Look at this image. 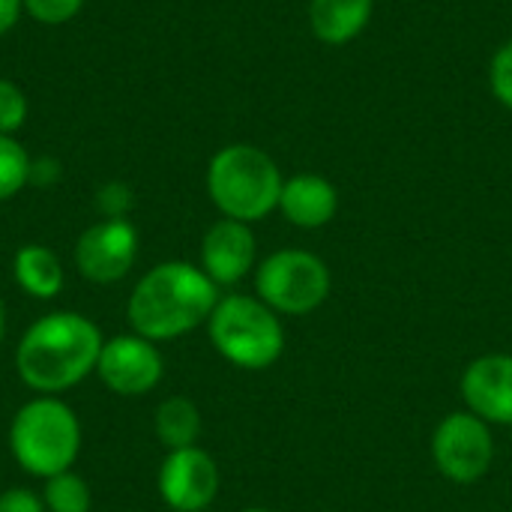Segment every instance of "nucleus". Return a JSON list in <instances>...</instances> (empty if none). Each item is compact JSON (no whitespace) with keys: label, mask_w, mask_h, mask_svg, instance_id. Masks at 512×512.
<instances>
[{"label":"nucleus","mask_w":512,"mask_h":512,"mask_svg":"<svg viewBox=\"0 0 512 512\" xmlns=\"http://www.w3.org/2000/svg\"><path fill=\"white\" fill-rule=\"evenodd\" d=\"M102 342V330L87 315L48 312L24 330L15 348V372L39 396L66 393L96 372Z\"/></svg>","instance_id":"nucleus-1"},{"label":"nucleus","mask_w":512,"mask_h":512,"mask_svg":"<svg viewBox=\"0 0 512 512\" xmlns=\"http://www.w3.org/2000/svg\"><path fill=\"white\" fill-rule=\"evenodd\" d=\"M219 303V285L189 261L150 267L132 288L126 321L132 333L150 342L180 339L210 321Z\"/></svg>","instance_id":"nucleus-2"},{"label":"nucleus","mask_w":512,"mask_h":512,"mask_svg":"<svg viewBox=\"0 0 512 512\" xmlns=\"http://www.w3.org/2000/svg\"><path fill=\"white\" fill-rule=\"evenodd\" d=\"M282 171L270 153L252 144H228L207 165V195L225 219L261 222L279 210Z\"/></svg>","instance_id":"nucleus-3"},{"label":"nucleus","mask_w":512,"mask_h":512,"mask_svg":"<svg viewBox=\"0 0 512 512\" xmlns=\"http://www.w3.org/2000/svg\"><path fill=\"white\" fill-rule=\"evenodd\" d=\"M9 453L30 477L48 480L72 471L81 453V423L57 396H36L9 423Z\"/></svg>","instance_id":"nucleus-4"},{"label":"nucleus","mask_w":512,"mask_h":512,"mask_svg":"<svg viewBox=\"0 0 512 512\" xmlns=\"http://www.w3.org/2000/svg\"><path fill=\"white\" fill-rule=\"evenodd\" d=\"M207 333L219 357L246 372L270 369L285 351V327L279 315L249 294L219 297Z\"/></svg>","instance_id":"nucleus-5"},{"label":"nucleus","mask_w":512,"mask_h":512,"mask_svg":"<svg viewBox=\"0 0 512 512\" xmlns=\"http://www.w3.org/2000/svg\"><path fill=\"white\" fill-rule=\"evenodd\" d=\"M333 276L324 258L306 249H279L255 270V297L276 315H312L330 297Z\"/></svg>","instance_id":"nucleus-6"},{"label":"nucleus","mask_w":512,"mask_h":512,"mask_svg":"<svg viewBox=\"0 0 512 512\" xmlns=\"http://www.w3.org/2000/svg\"><path fill=\"white\" fill-rule=\"evenodd\" d=\"M432 462L450 483H480L495 462L492 426L471 411L447 414L432 432Z\"/></svg>","instance_id":"nucleus-7"},{"label":"nucleus","mask_w":512,"mask_h":512,"mask_svg":"<svg viewBox=\"0 0 512 512\" xmlns=\"http://www.w3.org/2000/svg\"><path fill=\"white\" fill-rule=\"evenodd\" d=\"M96 375L111 393H117L123 399L147 396L159 387V381L165 375V357L156 342H150L138 333L111 336L102 342V351L96 360Z\"/></svg>","instance_id":"nucleus-8"},{"label":"nucleus","mask_w":512,"mask_h":512,"mask_svg":"<svg viewBox=\"0 0 512 512\" xmlns=\"http://www.w3.org/2000/svg\"><path fill=\"white\" fill-rule=\"evenodd\" d=\"M138 258V231L129 219H102L81 231L75 267L93 285H114L129 276Z\"/></svg>","instance_id":"nucleus-9"},{"label":"nucleus","mask_w":512,"mask_h":512,"mask_svg":"<svg viewBox=\"0 0 512 512\" xmlns=\"http://www.w3.org/2000/svg\"><path fill=\"white\" fill-rule=\"evenodd\" d=\"M219 483L222 477L216 459L198 444L171 450L156 477L162 501L174 512L210 510L219 495Z\"/></svg>","instance_id":"nucleus-10"},{"label":"nucleus","mask_w":512,"mask_h":512,"mask_svg":"<svg viewBox=\"0 0 512 512\" xmlns=\"http://www.w3.org/2000/svg\"><path fill=\"white\" fill-rule=\"evenodd\" d=\"M465 411L489 426H512V354H483L471 360L459 381Z\"/></svg>","instance_id":"nucleus-11"},{"label":"nucleus","mask_w":512,"mask_h":512,"mask_svg":"<svg viewBox=\"0 0 512 512\" xmlns=\"http://www.w3.org/2000/svg\"><path fill=\"white\" fill-rule=\"evenodd\" d=\"M258 258V240L252 234V225L237 219H219L207 228L201 240V270L219 285L231 288L243 282L255 270Z\"/></svg>","instance_id":"nucleus-12"},{"label":"nucleus","mask_w":512,"mask_h":512,"mask_svg":"<svg viewBox=\"0 0 512 512\" xmlns=\"http://www.w3.org/2000/svg\"><path fill=\"white\" fill-rule=\"evenodd\" d=\"M279 213L303 231L324 228L339 213V189L321 174H294L282 183Z\"/></svg>","instance_id":"nucleus-13"},{"label":"nucleus","mask_w":512,"mask_h":512,"mask_svg":"<svg viewBox=\"0 0 512 512\" xmlns=\"http://www.w3.org/2000/svg\"><path fill=\"white\" fill-rule=\"evenodd\" d=\"M372 12L375 0H309V27L324 45H348L369 27Z\"/></svg>","instance_id":"nucleus-14"},{"label":"nucleus","mask_w":512,"mask_h":512,"mask_svg":"<svg viewBox=\"0 0 512 512\" xmlns=\"http://www.w3.org/2000/svg\"><path fill=\"white\" fill-rule=\"evenodd\" d=\"M12 276H15V285L33 300H54L66 285L63 261L57 258L54 249L42 243H27L15 252Z\"/></svg>","instance_id":"nucleus-15"},{"label":"nucleus","mask_w":512,"mask_h":512,"mask_svg":"<svg viewBox=\"0 0 512 512\" xmlns=\"http://www.w3.org/2000/svg\"><path fill=\"white\" fill-rule=\"evenodd\" d=\"M153 432L168 453L183 450V447H195L201 438L198 405L186 396H168L165 402H159V408L153 414Z\"/></svg>","instance_id":"nucleus-16"},{"label":"nucleus","mask_w":512,"mask_h":512,"mask_svg":"<svg viewBox=\"0 0 512 512\" xmlns=\"http://www.w3.org/2000/svg\"><path fill=\"white\" fill-rule=\"evenodd\" d=\"M45 510L48 512H90L93 507V492L87 480L75 471H63L45 480L42 492Z\"/></svg>","instance_id":"nucleus-17"},{"label":"nucleus","mask_w":512,"mask_h":512,"mask_svg":"<svg viewBox=\"0 0 512 512\" xmlns=\"http://www.w3.org/2000/svg\"><path fill=\"white\" fill-rule=\"evenodd\" d=\"M30 177V156L27 150L12 138L0 135V201L15 198Z\"/></svg>","instance_id":"nucleus-18"},{"label":"nucleus","mask_w":512,"mask_h":512,"mask_svg":"<svg viewBox=\"0 0 512 512\" xmlns=\"http://www.w3.org/2000/svg\"><path fill=\"white\" fill-rule=\"evenodd\" d=\"M27 120V99L18 84L0 78V135H12Z\"/></svg>","instance_id":"nucleus-19"},{"label":"nucleus","mask_w":512,"mask_h":512,"mask_svg":"<svg viewBox=\"0 0 512 512\" xmlns=\"http://www.w3.org/2000/svg\"><path fill=\"white\" fill-rule=\"evenodd\" d=\"M489 87L495 93V99L512 111V39L504 42L489 63Z\"/></svg>","instance_id":"nucleus-20"},{"label":"nucleus","mask_w":512,"mask_h":512,"mask_svg":"<svg viewBox=\"0 0 512 512\" xmlns=\"http://www.w3.org/2000/svg\"><path fill=\"white\" fill-rule=\"evenodd\" d=\"M132 204H135V195L120 180H111V183L99 186V192H96V207H99L102 219H126Z\"/></svg>","instance_id":"nucleus-21"},{"label":"nucleus","mask_w":512,"mask_h":512,"mask_svg":"<svg viewBox=\"0 0 512 512\" xmlns=\"http://www.w3.org/2000/svg\"><path fill=\"white\" fill-rule=\"evenodd\" d=\"M81 6H84V0H24L27 15L48 27L66 24L69 18H75L81 12Z\"/></svg>","instance_id":"nucleus-22"},{"label":"nucleus","mask_w":512,"mask_h":512,"mask_svg":"<svg viewBox=\"0 0 512 512\" xmlns=\"http://www.w3.org/2000/svg\"><path fill=\"white\" fill-rule=\"evenodd\" d=\"M0 512H48L45 501L21 486H12L6 492H0Z\"/></svg>","instance_id":"nucleus-23"},{"label":"nucleus","mask_w":512,"mask_h":512,"mask_svg":"<svg viewBox=\"0 0 512 512\" xmlns=\"http://www.w3.org/2000/svg\"><path fill=\"white\" fill-rule=\"evenodd\" d=\"M63 168L57 159L51 156H39V159H30V177H27V186H54L60 180Z\"/></svg>","instance_id":"nucleus-24"},{"label":"nucleus","mask_w":512,"mask_h":512,"mask_svg":"<svg viewBox=\"0 0 512 512\" xmlns=\"http://www.w3.org/2000/svg\"><path fill=\"white\" fill-rule=\"evenodd\" d=\"M21 9H24V0H0V36L18 24Z\"/></svg>","instance_id":"nucleus-25"},{"label":"nucleus","mask_w":512,"mask_h":512,"mask_svg":"<svg viewBox=\"0 0 512 512\" xmlns=\"http://www.w3.org/2000/svg\"><path fill=\"white\" fill-rule=\"evenodd\" d=\"M3 336H6V306L0 300V345H3Z\"/></svg>","instance_id":"nucleus-26"},{"label":"nucleus","mask_w":512,"mask_h":512,"mask_svg":"<svg viewBox=\"0 0 512 512\" xmlns=\"http://www.w3.org/2000/svg\"><path fill=\"white\" fill-rule=\"evenodd\" d=\"M240 512H273V510H261V507H252V510H240Z\"/></svg>","instance_id":"nucleus-27"},{"label":"nucleus","mask_w":512,"mask_h":512,"mask_svg":"<svg viewBox=\"0 0 512 512\" xmlns=\"http://www.w3.org/2000/svg\"><path fill=\"white\" fill-rule=\"evenodd\" d=\"M198 512H213V510H198Z\"/></svg>","instance_id":"nucleus-28"}]
</instances>
